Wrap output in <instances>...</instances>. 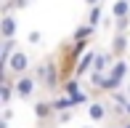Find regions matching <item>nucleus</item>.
<instances>
[{
  "label": "nucleus",
  "mask_w": 130,
  "mask_h": 128,
  "mask_svg": "<svg viewBox=\"0 0 130 128\" xmlns=\"http://www.w3.org/2000/svg\"><path fill=\"white\" fill-rule=\"evenodd\" d=\"M35 75H37L40 85H43V91H48V94H56L58 88H61V72H58V59L56 54L45 56V59H40V64L32 69Z\"/></svg>",
  "instance_id": "f257e3e1"
},
{
  "label": "nucleus",
  "mask_w": 130,
  "mask_h": 128,
  "mask_svg": "<svg viewBox=\"0 0 130 128\" xmlns=\"http://www.w3.org/2000/svg\"><path fill=\"white\" fill-rule=\"evenodd\" d=\"M40 88H43V85H40V80H37L35 72H24V75L16 78V99H19V101H32Z\"/></svg>",
  "instance_id": "f03ea898"
},
{
  "label": "nucleus",
  "mask_w": 130,
  "mask_h": 128,
  "mask_svg": "<svg viewBox=\"0 0 130 128\" xmlns=\"http://www.w3.org/2000/svg\"><path fill=\"white\" fill-rule=\"evenodd\" d=\"M85 109H88L90 123H98V125H104L106 120L111 118V104H109V99H104V96H96Z\"/></svg>",
  "instance_id": "7ed1b4c3"
},
{
  "label": "nucleus",
  "mask_w": 130,
  "mask_h": 128,
  "mask_svg": "<svg viewBox=\"0 0 130 128\" xmlns=\"http://www.w3.org/2000/svg\"><path fill=\"white\" fill-rule=\"evenodd\" d=\"M35 118H37V125H48L56 120V107H53V99H37L35 101Z\"/></svg>",
  "instance_id": "20e7f679"
},
{
  "label": "nucleus",
  "mask_w": 130,
  "mask_h": 128,
  "mask_svg": "<svg viewBox=\"0 0 130 128\" xmlns=\"http://www.w3.org/2000/svg\"><path fill=\"white\" fill-rule=\"evenodd\" d=\"M8 69L11 75H16V78H19V75H24V72H32V61H29V54L27 51H21V48H16V54L11 56V61H8Z\"/></svg>",
  "instance_id": "39448f33"
},
{
  "label": "nucleus",
  "mask_w": 130,
  "mask_h": 128,
  "mask_svg": "<svg viewBox=\"0 0 130 128\" xmlns=\"http://www.w3.org/2000/svg\"><path fill=\"white\" fill-rule=\"evenodd\" d=\"M16 30H19V21H16L13 11H5V14L0 16V40L16 37Z\"/></svg>",
  "instance_id": "423d86ee"
},
{
  "label": "nucleus",
  "mask_w": 130,
  "mask_h": 128,
  "mask_svg": "<svg viewBox=\"0 0 130 128\" xmlns=\"http://www.w3.org/2000/svg\"><path fill=\"white\" fill-rule=\"evenodd\" d=\"M111 54L120 59V56H127V48H130V32H114L111 35V43H109Z\"/></svg>",
  "instance_id": "0eeeda50"
},
{
  "label": "nucleus",
  "mask_w": 130,
  "mask_h": 128,
  "mask_svg": "<svg viewBox=\"0 0 130 128\" xmlns=\"http://www.w3.org/2000/svg\"><path fill=\"white\" fill-rule=\"evenodd\" d=\"M96 54H98V48H88L85 54L80 56L77 69H74V75H77V78H85V75H90V72H93V61H96Z\"/></svg>",
  "instance_id": "6e6552de"
},
{
  "label": "nucleus",
  "mask_w": 130,
  "mask_h": 128,
  "mask_svg": "<svg viewBox=\"0 0 130 128\" xmlns=\"http://www.w3.org/2000/svg\"><path fill=\"white\" fill-rule=\"evenodd\" d=\"M109 75H114V78H120V80H127V75H130V61H127V56H120V59L111 61Z\"/></svg>",
  "instance_id": "1a4fd4ad"
},
{
  "label": "nucleus",
  "mask_w": 130,
  "mask_h": 128,
  "mask_svg": "<svg viewBox=\"0 0 130 128\" xmlns=\"http://www.w3.org/2000/svg\"><path fill=\"white\" fill-rule=\"evenodd\" d=\"M16 48H19V45H16V37H8V40H3V51H0V67H8V61H11V56L16 54Z\"/></svg>",
  "instance_id": "9d476101"
},
{
  "label": "nucleus",
  "mask_w": 130,
  "mask_h": 128,
  "mask_svg": "<svg viewBox=\"0 0 130 128\" xmlns=\"http://www.w3.org/2000/svg\"><path fill=\"white\" fill-rule=\"evenodd\" d=\"M109 16L111 19H125V16H130V0H114Z\"/></svg>",
  "instance_id": "9b49d317"
},
{
  "label": "nucleus",
  "mask_w": 130,
  "mask_h": 128,
  "mask_svg": "<svg viewBox=\"0 0 130 128\" xmlns=\"http://www.w3.org/2000/svg\"><path fill=\"white\" fill-rule=\"evenodd\" d=\"M80 91H82V83H80L77 75H72V78H67L61 83V94H67V96H77Z\"/></svg>",
  "instance_id": "f8f14e48"
},
{
  "label": "nucleus",
  "mask_w": 130,
  "mask_h": 128,
  "mask_svg": "<svg viewBox=\"0 0 130 128\" xmlns=\"http://www.w3.org/2000/svg\"><path fill=\"white\" fill-rule=\"evenodd\" d=\"M85 21L88 24H93V27H98L104 21V3H96V5H90L88 8V16H85Z\"/></svg>",
  "instance_id": "ddd939ff"
},
{
  "label": "nucleus",
  "mask_w": 130,
  "mask_h": 128,
  "mask_svg": "<svg viewBox=\"0 0 130 128\" xmlns=\"http://www.w3.org/2000/svg\"><path fill=\"white\" fill-rule=\"evenodd\" d=\"M96 30H98V27H93V24H88V21H82L77 30L72 32V37H74V40H93Z\"/></svg>",
  "instance_id": "4468645a"
},
{
  "label": "nucleus",
  "mask_w": 130,
  "mask_h": 128,
  "mask_svg": "<svg viewBox=\"0 0 130 128\" xmlns=\"http://www.w3.org/2000/svg\"><path fill=\"white\" fill-rule=\"evenodd\" d=\"M72 118H74V109H61V112H56V120H53V125H64V123H69Z\"/></svg>",
  "instance_id": "2eb2a0df"
},
{
  "label": "nucleus",
  "mask_w": 130,
  "mask_h": 128,
  "mask_svg": "<svg viewBox=\"0 0 130 128\" xmlns=\"http://www.w3.org/2000/svg\"><path fill=\"white\" fill-rule=\"evenodd\" d=\"M27 40H29V43H32V45H37L40 40H43V32H37V30H32V32L27 35Z\"/></svg>",
  "instance_id": "dca6fc26"
},
{
  "label": "nucleus",
  "mask_w": 130,
  "mask_h": 128,
  "mask_svg": "<svg viewBox=\"0 0 130 128\" xmlns=\"http://www.w3.org/2000/svg\"><path fill=\"white\" fill-rule=\"evenodd\" d=\"M104 128H122V120H120V118H109V120L104 123Z\"/></svg>",
  "instance_id": "f3484780"
},
{
  "label": "nucleus",
  "mask_w": 130,
  "mask_h": 128,
  "mask_svg": "<svg viewBox=\"0 0 130 128\" xmlns=\"http://www.w3.org/2000/svg\"><path fill=\"white\" fill-rule=\"evenodd\" d=\"M3 120H8V123L13 120V107H11V104H8V107H3Z\"/></svg>",
  "instance_id": "a211bd4d"
},
{
  "label": "nucleus",
  "mask_w": 130,
  "mask_h": 128,
  "mask_svg": "<svg viewBox=\"0 0 130 128\" xmlns=\"http://www.w3.org/2000/svg\"><path fill=\"white\" fill-rule=\"evenodd\" d=\"M120 120H122V128H130V115H122Z\"/></svg>",
  "instance_id": "6ab92c4d"
},
{
  "label": "nucleus",
  "mask_w": 130,
  "mask_h": 128,
  "mask_svg": "<svg viewBox=\"0 0 130 128\" xmlns=\"http://www.w3.org/2000/svg\"><path fill=\"white\" fill-rule=\"evenodd\" d=\"M96 3H101V0H85V5L90 8V5H96Z\"/></svg>",
  "instance_id": "aec40b11"
},
{
  "label": "nucleus",
  "mask_w": 130,
  "mask_h": 128,
  "mask_svg": "<svg viewBox=\"0 0 130 128\" xmlns=\"http://www.w3.org/2000/svg\"><path fill=\"white\" fill-rule=\"evenodd\" d=\"M125 91H127V96H130V78L125 80Z\"/></svg>",
  "instance_id": "412c9836"
},
{
  "label": "nucleus",
  "mask_w": 130,
  "mask_h": 128,
  "mask_svg": "<svg viewBox=\"0 0 130 128\" xmlns=\"http://www.w3.org/2000/svg\"><path fill=\"white\" fill-rule=\"evenodd\" d=\"M0 128H8V120H3V118H0Z\"/></svg>",
  "instance_id": "4be33fe9"
},
{
  "label": "nucleus",
  "mask_w": 130,
  "mask_h": 128,
  "mask_svg": "<svg viewBox=\"0 0 130 128\" xmlns=\"http://www.w3.org/2000/svg\"><path fill=\"white\" fill-rule=\"evenodd\" d=\"M96 125H98V123H90V125H82V128H96Z\"/></svg>",
  "instance_id": "5701e85b"
},
{
  "label": "nucleus",
  "mask_w": 130,
  "mask_h": 128,
  "mask_svg": "<svg viewBox=\"0 0 130 128\" xmlns=\"http://www.w3.org/2000/svg\"><path fill=\"white\" fill-rule=\"evenodd\" d=\"M125 115H130V101H127V107H125Z\"/></svg>",
  "instance_id": "b1692460"
},
{
  "label": "nucleus",
  "mask_w": 130,
  "mask_h": 128,
  "mask_svg": "<svg viewBox=\"0 0 130 128\" xmlns=\"http://www.w3.org/2000/svg\"><path fill=\"white\" fill-rule=\"evenodd\" d=\"M3 3H11V0H3Z\"/></svg>",
  "instance_id": "393cba45"
}]
</instances>
